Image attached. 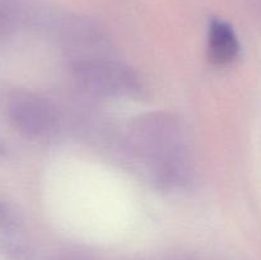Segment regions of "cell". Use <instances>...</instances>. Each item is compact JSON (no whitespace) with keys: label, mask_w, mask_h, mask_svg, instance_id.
<instances>
[{"label":"cell","mask_w":261,"mask_h":260,"mask_svg":"<svg viewBox=\"0 0 261 260\" xmlns=\"http://www.w3.org/2000/svg\"><path fill=\"white\" fill-rule=\"evenodd\" d=\"M8 116L13 126L28 138H42L53 133L59 122L58 111L47 99L18 92L8 103Z\"/></svg>","instance_id":"3"},{"label":"cell","mask_w":261,"mask_h":260,"mask_svg":"<svg viewBox=\"0 0 261 260\" xmlns=\"http://www.w3.org/2000/svg\"><path fill=\"white\" fill-rule=\"evenodd\" d=\"M240 54V41L229 23L214 19L208 33V58L214 65H228Z\"/></svg>","instance_id":"4"},{"label":"cell","mask_w":261,"mask_h":260,"mask_svg":"<svg viewBox=\"0 0 261 260\" xmlns=\"http://www.w3.org/2000/svg\"><path fill=\"white\" fill-rule=\"evenodd\" d=\"M55 260H88L83 256H76V255H68V256H60Z\"/></svg>","instance_id":"5"},{"label":"cell","mask_w":261,"mask_h":260,"mask_svg":"<svg viewBox=\"0 0 261 260\" xmlns=\"http://www.w3.org/2000/svg\"><path fill=\"white\" fill-rule=\"evenodd\" d=\"M74 78L89 93L107 98L135 96L140 91L139 76L129 68L107 59H86L73 68Z\"/></svg>","instance_id":"2"},{"label":"cell","mask_w":261,"mask_h":260,"mask_svg":"<svg viewBox=\"0 0 261 260\" xmlns=\"http://www.w3.org/2000/svg\"><path fill=\"white\" fill-rule=\"evenodd\" d=\"M133 142L147 162L160 188L175 190L191 180V160L181 137L180 126L171 116L152 114L133 125Z\"/></svg>","instance_id":"1"}]
</instances>
